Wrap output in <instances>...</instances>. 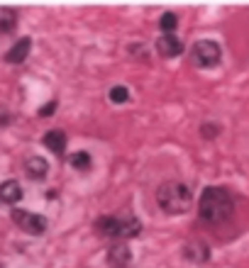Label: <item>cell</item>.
Returning <instances> with one entry per match:
<instances>
[{
	"label": "cell",
	"mask_w": 249,
	"mask_h": 268,
	"mask_svg": "<svg viewBox=\"0 0 249 268\" xmlns=\"http://www.w3.org/2000/svg\"><path fill=\"white\" fill-rule=\"evenodd\" d=\"M44 147L54 153H64V149H66V134H64L61 129L46 132V134H44Z\"/></svg>",
	"instance_id": "11"
},
{
	"label": "cell",
	"mask_w": 249,
	"mask_h": 268,
	"mask_svg": "<svg viewBox=\"0 0 249 268\" xmlns=\"http://www.w3.org/2000/svg\"><path fill=\"white\" fill-rule=\"evenodd\" d=\"M25 171H27V176H30L32 181H44L46 173H49V163H46L42 156H30V158L25 161Z\"/></svg>",
	"instance_id": "9"
},
{
	"label": "cell",
	"mask_w": 249,
	"mask_h": 268,
	"mask_svg": "<svg viewBox=\"0 0 249 268\" xmlns=\"http://www.w3.org/2000/svg\"><path fill=\"white\" fill-rule=\"evenodd\" d=\"M108 264L113 268H127L132 264V251L124 244H113L108 249Z\"/></svg>",
	"instance_id": "7"
},
{
	"label": "cell",
	"mask_w": 249,
	"mask_h": 268,
	"mask_svg": "<svg viewBox=\"0 0 249 268\" xmlns=\"http://www.w3.org/2000/svg\"><path fill=\"white\" fill-rule=\"evenodd\" d=\"M95 231L100 236L110 239H132L142 231V222L134 215H123V217H100L95 222Z\"/></svg>",
	"instance_id": "3"
},
{
	"label": "cell",
	"mask_w": 249,
	"mask_h": 268,
	"mask_svg": "<svg viewBox=\"0 0 249 268\" xmlns=\"http://www.w3.org/2000/svg\"><path fill=\"white\" fill-rule=\"evenodd\" d=\"M30 49H32V39L22 37L17 44H15V46H10V49H7L5 61H7V64H22V61L30 56Z\"/></svg>",
	"instance_id": "8"
},
{
	"label": "cell",
	"mask_w": 249,
	"mask_h": 268,
	"mask_svg": "<svg viewBox=\"0 0 249 268\" xmlns=\"http://www.w3.org/2000/svg\"><path fill=\"white\" fill-rule=\"evenodd\" d=\"M157 51H159V56H164V59L181 56V51H183V41L176 37V35H162V37L157 39Z\"/></svg>",
	"instance_id": "6"
},
{
	"label": "cell",
	"mask_w": 249,
	"mask_h": 268,
	"mask_svg": "<svg viewBox=\"0 0 249 268\" xmlns=\"http://www.w3.org/2000/svg\"><path fill=\"white\" fill-rule=\"evenodd\" d=\"M108 98H110V103H118V105H123V103H127V100H129V90H127L124 85H115V88H110Z\"/></svg>",
	"instance_id": "15"
},
{
	"label": "cell",
	"mask_w": 249,
	"mask_h": 268,
	"mask_svg": "<svg viewBox=\"0 0 249 268\" xmlns=\"http://www.w3.org/2000/svg\"><path fill=\"white\" fill-rule=\"evenodd\" d=\"M12 220L15 225L22 231L32 234V236H40L46 231V220L42 215H35V212H27V210H12Z\"/></svg>",
	"instance_id": "5"
},
{
	"label": "cell",
	"mask_w": 249,
	"mask_h": 268,
	"mask_svg": "<svg viewBox=\"0 0 249 268\" xmlns=\"http://www.w3.org/2000/svg\"><path fill=\"white\" fill-rule=\"evenodd\" d=\"M220 56H222V49L217 41H210V39H201L193 44L191 49V64L198 66V69H215L220 64Z\"/></svg>",
	"instance_id": "4"
},
{
	"label": "cell",
	"mask_w": 249,
	"mask_h": 268,
	"mask_svg": "<svg viewBox=\"0 0 249 268\" xmlns=\"http://www.w3.org/2000/svg\"><path fill=\"white\" fill-rule=\"evenodd\" d=\"M0 268H2V266H0Z\"/></svg>",
	"instance_id": "17"
},
{
	"label": "cell",
	"mask_w": 249,
	"mask_h": 268,
	"mask_svg": "<svg viewBox=\"0 0 249 268\" xmlns=\"http://www.w3.org/2000/svg\"><path fill=\"white\" fill-rule=\"evenodd\" d=\"M20 200H22V188H20L17 181H5V183H0V202L15 205V202H20Z\"/></svg>",
	"instance_id": "10"
},
{
	"label": "cell",
	"mask_w": 249,
	"mask_h": 268,
	"mask_svg": "<svg viewBox=\"0 0 249 268\" xmlns=\"http://www.w3.org/2000/svg\"><path fill=\"white\" fill-rule=\"evenodd\" d=\"M69 163H71L74 168H79V171H88L93 161H90V153L88 152H76L71 158H69Z\"/></svg>",
	"instance_id": "13"
},
{
	"label": "cell",
	"mask_w": 249,
	"mask_h": 268,
	"mask_svg": "<svg viewBox=\"0 0 249 268\" xmlns=\"http://www.w3.org/2000/svg\"><path fill=\"white\" fill-rule=\"evenodd\" d=\"M176 25H178V17H176L173 12H164V15H162V20H159V27H162V32H164V35H173Z\"/></svg>",
	"instance_id": "14"
},
{
	"label": "cell",
	"mask_w": 249,
	"mask_h": 268,
	"mask_svg": "<svg viewBox=\"0 0 249 268\" xmlns=\"http://www.w3.org/2000/svg\"><path fill=\"white\" fill-rule=\"evenodd\" d=\"M198 207H201V220H203V222L220 225V222H225V220L232 215L235 200H232L230 191L217 188V186H210V188H206L203 195H201Z\"/></svg>",
	"instance_id": "1"
},
{
	"label": "cell",
	"mask_w": 249,
	"mask_h": 268,
	"mask_svg": "<svg viewBox=\"0 0 249 268\" xmlns=\"http://www.w3.org/2000/svg\"><path fill=\"white\" fill-rule=\"evenodd\" d=\"M15 25H17V15H15V10H7V7L0 10V35L12 32Z\"/></svg>",
	"instance_id": "12"
},
{
	"label": "cell",
	"mask_w": 249,
	"mask_h": 268,
	"mask_svg": "<svg viewBox=\"0 0 249 268\" xmlns=\"http://www.w3.org/2000/svg\"><path fill=\"white\" fill-rule=\"evenodd\" d=\"M56 108H59V103H56V100H49L46 105L40 108V117H49L51 113H56Z\"/></svg>",
	"instance_id": "16"
},
{
	"label": "cell",
	"mask_w": 249,
	"mask_h": 268,
	"mask_svg": "<svg viewBox=\"0 0 249 268\" xmlns=\"http://www.w3.org/2000/svg\"><path fill=\"white\" fill-rule=\"evenodd\" d=\"M157 202L168 215H186L193 205V195H191L188 186H183L178 181H166L157 191Z\"/></svg>",
	"instance_id": "2"
}]
</instances>
